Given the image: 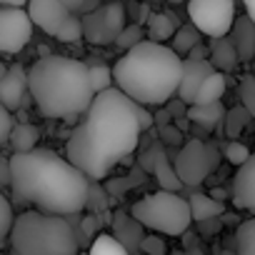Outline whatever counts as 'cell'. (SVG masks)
Returning a JSON list of instances; mask_svg holds the SVG:
<instances>
[{"instance_id":"obj_30","label":"cell","mask_w":255,"mask_h":255,"mask_svg":"<svg viewBox=\"0 0 255 255\" xmlns=\"http://www.w3.org/2000/svg\"><path fill=\"white\" fill-rule=\"evenodd\" d=\"M15 213H13V205L8 200V195H0V240H8L13 225H15Z\"/></svg>"},{"instance_id":"obj_24","label":"cell","mask_w":255,"mask_h":255,"mask_svg":"<svg viewBox=\"0 0 255 255\" xmlns=\"http://www.w3.org/2000/svg\"><path fill=\"white\" fill-rule=\"evenodd\" d=\"M200 38H203V30L198 28V25H178V30H175V35H173V48L180 53V55H188L198 43H200Z\"/></svg>"},{"instance_id":"obj_28","label":"cell","mask_w":255,"mask_h":255,"mask_svg":"<svg viewBox=\"0 0 255 255\" xmlns=\"http://www.w3.org/2000/svg\"><path fill=\"white\" fill-rule=\"evenodd\" d=\"M90 83H93V90H95V93H103V90L113 88V85H115L113 68H105V65H90Z\"/></svg>"},{"instance_id":"obj_16","label":"cell","mask_w":255,"mask_h":255,"mask_svg":"<svg viewBox=\"0 0 255 255\" xmlns=\"http://www.w3.org/2000/svg\"><path fill=\"white\" fill-rule=\"evenodd\" d=\"M143 223L130 213V215H115V220H113V230H115V235L120 238V243L128 248V253H138L140 250V245H143V238H145V233H143Z\"/></svg>"},{"instance_id":"obj_3","label":"cell","mask_w":255,"mask_h":255,"mask_svg":"<svg viewBox=\"0 0 255 255\" xmlns=\"http://www.w3.org/2000/svg\"><path fill=\"white\" fill-rule=\"evenodd\" d=\"M115 85L125 90L135 103L143 105H165L178 95L183 78V60L175 48H168L158 40H143L125 50L113 65Z\"/></svg>"},{"instance_id":"obj_27","label":"cell","mask_w":255,"mask_h":255,"mask_svg":"<svg viewBox=\"0 0 255 255\" xmlns=\"http://www.w3.org/2000/svg\"><path fill=\"white\" fill-rule=\"evenodd\" d=\"M235 248L243 255H255V218L245 220L235 230Z\"/></svg>"},{"instance_id":"obj_38","label":"cell","mask_w":255,"mask_h":255,"mask_svg":"<svg viewBox=\"0 0 255 255\" xmlns=\"http://www.w3.org/2000/svg\"><path fill=\"white\" fill-rule=\"evenodd\" d=\"M0 183H3L5 188H10V158L0 160Z\"/></svg>"},{"instance_id":"obj_7","label":"cell","mask_w":255,"mask_h":255,"mask_svg":"<svg viewBox=\"0 0 255 255\" xmlns=\"http://www.w3.org/2000/svg\"><path fill=\"white\" fill-rule=\"evenodd\" d=\"M33 23L53 35L55 40L60 43H78L80 38H85L83 33V15L80 13H73L65 3L60 0H30L25 5Z\"/></svg>"},{"instance_id":"obj_33","label":"cell","mask_w":255,"mask_h":255,"mask_svg":"<svg viewBox=\"0 0 255 255\" xmlns=\"http://www.w3.org/2000/svg\"><path fill=\"white\" fill-rule=\"evenodd\" d=\"M13 110L3 105V110H0V143L3 145H10V135L15 130V123H13Z\"/></svg>"},{"instance_id":"obj_25","label":"cell","mask_w":255,"mask_h":255,"mask_svg":"<svg viewBox=\"0 0 255 255\" xmlns=\"http://www.w3.org/2000/svg\"><path fill=\"white\" fill-rule=\"evenodd\" d=\"M93 255H125L128 253V248L120 243V238L113 233V235H108V233H98L95 238H93V243H90V248H88Z\"/></svg>"},{"instance_id":"obj_5","label":"cell","mask_w":255,"mask_h":255,"mask_svg":"<svg viewBox=\"0 0 255 255\" xmlns=\"http://www.w3.org/2000/svg\"><path fill=\"white\" fill-rule=\"evenodd\" d=\"M70 215L48 210H25L15 218L8 235L10 253L15 255H75L80 250V238Z\"/></svg>"},{"instance_id":"obj_42","label":"cell","mask_w":255,"mask_h":255,"mask_svg":"<svg viewBox=\"0 0 255 255\" xmlns=\"http://www.w3.org/2000/svg\"><path fill=\"white\" fill-rule=\"evenodd\" d=\"M60 3H65L73 13H80L83 10V0H60Z\"/></svg>"},{"instance_id":"obj_44","label":"cell","mask_w":255,"mask_h":255,"mask_svg":"<svg viewBox=\"0 0 255 255\" xmlns=\"http://www.w3.org/2000/svg\"><path fill=\"white\" fill-rule=\"evenodd\" d=\"M30 0H0V5H28Z\"/></svg>"},{"instance_id":"obj_17","label":"cell","mask_w":255,"mask_h":255,"mask_svg":"<svg viewBox=\"0 0 255 255\" xmlns=\"http://www.w3.org/2000/svg\"><path fill=\"white\" fill-rule=\"evenodd\" d=\"M225 105L223 100H213V103H193L188 108V120L193 125H200L205 130H213V128H220L225 123Z\"/></svg>"},{"instance_id":"obj_20","label":"cell","mask_w":255,"mask_h":255,"mask_svg":"<svg viewBox=\"0 0 255 255\" xmlns=\"http://www.w3.org/2000/svg\"><path fill=\"white\" fill-rule=\"evenodd\" d=\"M175 30H178V23L170 18V13H150V15H148V28H145V33H148L150 40L168 43V40H173Z\"/></svg>"},{"instance_id":"obj_23","label":"cell","mask_w":255,"mask_h":255,"mask_svg":"<svg viewBox=\"0 0 255 255\" xmlns=\"http://www.w3.org/2000/svg\"><path fill=\"white\" fill-rule=\"evenodd\" d=\"M153 175H155V180H158V185H160L163 190H178V193H180V188L185 185V183H183V178H180V175H178V170H175V163H173V160H168L165 155L155 163Z\"/></svg>"},{"instance_id":"obj_31","label":"cell","mask_w":255,"mask_h":255,"mask_svg":"<svg viewBox=\"0 0 255 255\" xmlns=\"http://www.w3.org/2000/svg\"><path fill=\"white\" fill-rule=\"evenodd\" d=\"M238 93H240L243 105L250 110V115L255 120V75H243L240 85H238Z\"/></svg>"},{"instance_id":"obj_14","label":"cell","mask_w":255,"mask_h":255,"mask_svg":"<svg viewBox=\"0 0 255 255\" xmlns=\"http://www.w3.org/2000/svg\"><path fill=\"white\" fill-rule=\"evenodd\" d=\"M230 198L238 210H255V153L243 165H238Z\"/></svg>"},{"instance_id":"obj_29","label":"cell","mask_w":255,"mask_h":255,"mask_svg":"<svg viewBox=\"0 0 255 255\" xmlns=\"http://www.w3.org/2000/svg\"><path fill=\"white\" fill-rule=\"evenodd\" d=\"M138 43H143V28H140V23H130V25H125L123 28V33L115 38V45L120 48V50H130L133 45H138Z\"/></svg>"},{"instance_id":"obj_11","label":"cell","mask_w":255,"mask_h":255,"mask_svg":"<svg viewBox=\"0 0 255 255\" xmlns=\"http://www.w3.org/2000/svg\"><path fill=\"white\" fill-rule=\"evenodd\" d=\"M33 18L25 5H0V50L20 53L33 38Z\"/></svg>"},{"instance_id":"obj_37","label":"cell","mask_w":255,"mask_h":255,"mask_svg":"<svg viewBox=\"0 0 255 255\" xmlns=\"http://www.w3.org/2000/svg\"><path fill=\"white\" fill-rule=\"evenodd\" d=\"M160 135H163V140L168 143V145H180L183 143V135H180V130L175 125H160Z\"/></svg>"},{"instance_id":"obj_21","label":"cell","mask_w":255,"mask_h":255,"mask_svg":"<svg viewBox=\"0 0 255 255\" xmlns=\"http://www.w3.org/2000/svg\"><path fill=\"white\" fill-rule=\"evenodd\" d=\"M40 140V130L30 123H15V130L10 135V148L13 153H23V150H33L38 148Z\"/></svg>"},{"instance_id":"obj_15","label":"cell","mask_w":255,"mask_h":255,"mask_svg":"<svg viewBox=\"0 0 255 255\" xmlns=\"http://www.w3.org/2000/svg\"><path fill=\"white\" fill-rule=\"evenodd\" d=\"M230 38L238 48V58L240 63H250L255 60V20L245 13L240 18H235V25L230 30Z\"/></svg>"},{"instance_id":"obj_13","label":"cell","mask_w":255,"mask_h":255,"mask_svg":"<svg viewBox=\"0 0 255 255\" xmlns=\"http://www.w3.org/2000/svg\"><path fill=\"white\" fill-rule=\"evenodd\" d=\"M213 70H218V68L213 65L210 58H190V55L183 58V78H180L178 95H180L188 105L195 103V95H198L203 80H205Z\"/></svg>"},{"instance_id":"obj_32","label":"cell","mask_w":255,"mask_h":255,"mask_svg":"<svg viewBox=\"0 0 255 255\" xmlns=\"http://www.w3.org/2000/svg\"><path fill=\"white\" fill-rule=\"evenodd\" d=\"M250 155H253V153H250V148H248V145H243V143H238L235 138L223 148V158H225L228 163H233V165H243Z\"/></svg>"},{"instance_id":"obj_6","label":"cell","mask_w":255,"mask_h":255,"mask_svg":"<svg viewBox=\"0 0 255 255\" xmlns=\"http://www.w3.org/2000/svg\"><path fill=\"white\" fill-rule=\"evenodd\" d=\"M130 213L145 225V230L160 235H183L195 220L190 200L178 195V190H163V188L133 203Z\"/></svg>"},{"instance_id":"obj_26","label":"cell","mask_w":255,"mask_h":255,"mask_svg":"<svg viewBox=\"0 0 255 255\" xmlns=\"http://www.w3.org/2000/svg\"><path fill=\"white\" fill-rule=\"evenodd\" d=\"M250 118H253V115H250V110H248L245 105H235V108H230V110L225 113V123H223L225 135H228V138H238L240 130L248 125Z\"/></svg>"},{"instance_id":"obj_8","label":"cell","mask_w":255,"mask_h":255,"mask_svg":"<svg viewBox=\"0 0 255 255\" xmlns=\"http://www.w3.org/2000/svg\"><path fill=\"white\" fill-rule=\"evenodd\" d=\"M220 158L223 155L215 145L203 143V140H188L178 150L173 163H175V170L183 178V183L188 188H198L220 168Z\"/></svg>"},{"instance_id":"obj_18","label":"cell","mask_w":255,"mask_h":255,"mask_svg":"<svg viewBox=\"0 0 255 255\" xmlns=\"http://www.w3.org/2000/svg\"><path fill=\"white\" fill-rule=\"evenodd\" d=\"M210 60H213V65H215L218 70H223V73L233 70V68L240 63L238 48H235V43H233L230 35L210 38Z\"/></svg>"},{"instance_id":"obj_10","label":"cell","mask_w":255,"mask_h":255,"mask_svg":"<svg viewBox=\"0 0 255 255\" xmlns=\"http://www.w3.org/2000/svg\"><path fill=\"white\" fill-rule=\"evenodd\" d=\"M125 8L115 0L110 3L90 10V13H83V33H85V40L90 45H110L115 43V38L123 33V28L128 25L125 23Z\"/></svg>"},{"instance_id":"obj_9","label":"cell","mask_w":255,"mask_h":255,"mask_svg":"<svg viewBox=\"0 0 255 255\" xmlns=\"http://www.w3.org/2000/svg\"><path fill=\"white\" fill-rule=\"evenodd\" d=\"M188 15L203 35L223 38L235 25V0H188Z\"/></svg>"},{"instance_id":"obj_1","label":"cell","mask_w":255,"mask_h":255,"mask_svg":"<svg viewBox=\"0 0 255 255\" xmlns=\"http://www.w3.org/2000/svg\"><path fill=\"white\" fill-rule=\"evenodd\" d=\"M138 105L118 85L95 95L85 113V120L68 138L65 155L83 168L90 180H103L120 163L128 160L138 143L143 125L138 118Z\"/></svg>"},{"instance_id":"obj_34","label":"cell","mask_w":255,"mask_h":255,"mask_svg":"<svg viewBox=\"0 0 255 255\" xmlns=\"http://www.w3.org/2000/svg\"><path fill=\"white\" fill-rule=\"evenodd\" d=\"M165 155V148L160 145V143H155V145H150L143 155H140V168H145V170H150L153 173V168H155V163L160 160Z\"/></svg>"},{"instance_id":"obj_36","label":"cell","mask_w":255,"mask_h":255,"mask_svg":"<svg viewBox=\"0 0 255 255\" xmlns=\"http://www.w3.org/2000/svg\"><path fill=\"white\" fill-rule=\"evenodd\" d=\"M140 250H143V253H153V255H163L168 248H165V243H163L160 233H155V235H145V238H143Z\"/></svg>"},{"instance_id":"obj_2","label":"cell","mask_w":255,"mask_h":255,"mask_svg":"<svg viewBox=\"0 0 255 255\" xmlns=\"http://www.w3.org/2000/svg\"><path fill=\"white\" fill-rule=\"evenodd\" d=\"M90 175L68 155L60 158L50 148H33L10 155V193L18 203L35 205L48 213L78 215L88 208Z\"/></svg>"},{"instance_id":"obj_41","label":"cell","mask_w":255,"mask_h":255,"mask_svg":"<svg viewBox=\"0 0 255 255\" xmlns=\"http://www.w3.org/2000/svg\"><path fill=\"white\" fill-rule=\"evenodd\" d=\"M95 8H100V0H83V10H80V15H83V13H90V10H95Z\"/></svg>"},{"instance_id":"obj_40","label":"cell","mask_w":255,"mask_h":255,"mask_svg":"<svg viewBox=\"0 0 255 255\" xmlns=\"http://www.w3.org/2000/svg\"><path fill=\"white\" fill-rule=\"evenodd\" d=\"M188 55H190V58H210V48H203V45L198 43V45H195Z\"/></svg>"},{"instance_id":"obj_43","label":"cell","mask_w":255,"mask_h":255,"mask_svg":"<svg viewBox=\"0 0 255 255\" xmlns=\"http://www.w3.org/2000/svg\"><path fill=\"white\" fill-rule=\"evenodd\" d=\"M243 3H245V13L255 20V0H243Z\"/></svg>"},{"instance_id":"obj_39","label":"cell","mask_w":255,"mask_h":255,"mask_svg":"<svg viewBox=\"0 0 255 255\" xmlns=\"http://www.w3.org/2000/svg\"><path fill=\"white\" fill-rule=\"evenodd\" d=\"M173 118H175V115L168 110V105H163V110L155 115V125H158V128H160V125H168V123H173Z\"/></svg>"},{"instance_id":"obj_45","label":"cell","mask_w":255,"mask_h":255,"mask_svg":"<svg viewBox=\"0 0 255 255\" xmlns=\"http://www.w3.org/2000/svg\"><path fill=\"white\" fill-rule=\"evenodd\" d=\"M168 3H173V5H180V3H185V0H168Z\"/></svg>"},{"instance_id":"obj_22","label":"cell","mask_w":255,"mask_h":255,"mask_svg":"<svg viewBox=\"0 0 255 255\" xmlns=\"http://www.w3.org/2000/svg\"><path fill=\"white\" fill-rule=\"evenodd\" d=\"M223 95H225V75H223V70H213V73L203 80V85H200V90H198V95H195V103L223 100ZM190 105H193V103H190Z\"/></svg>"},{"instance_id":"obj_12","label":"cell","mask_w":255,"mask_h":255,"mask_svg":"<svg viewBox=\"0 0 255 255\" xmlns=\"http://www.w3.org/2000/svg\"><path fill=\"white\" fill-rule=\"evenodd\" d=\"M25 95H30V73L20 63H13L10 68H5L0 80V103L10 110H18L23 108Z\"/></svg>"},{"instance_id":"obj_35","label":"cell","mask_w":255,"mask_h":255,"mask_svg":"<svg viewBox=\"0 0 255 255\" xmlns=\"http://www.w3.org/2000/svg\"><path fill=\"white\" fill-rule=\"evenodd\" d=\"M75 230H78V238H80V245H83V240L98 235V218L95 215H85L80 220V228H75Z\"/></svg>"},{"instance_id":"obj_4","label":"cell","mask_w":255,"mask_h":255,"mask_svg":"<svg viewBox=\"0 0 255 255\" xmlns=\"http://www.w3.org/2000/svg\"><path fill=\"white\" fill-rule=\"evenodd\" d=\"M30 98L40 115L50 120H70L95 100L90 83V65L75 58L48 55L30 65Z\"/></svg>"},{"instance_id":"obj_19","label":"cell","mask_w":255,"mask_h":255,"mask_svg":"<svg viewBox=\"0 0 255 255\" xmlns=\"http://www.w3.org/2000/svg\"><path fill=\"white\" fill-rule=\"evenodd\" d=\"M190 210H193V218L198 223H208V220H215L220 215H225V205L220 198H215L213 193L205 195V193H193L190 195Z\"/></svg>"}]
</instances>
